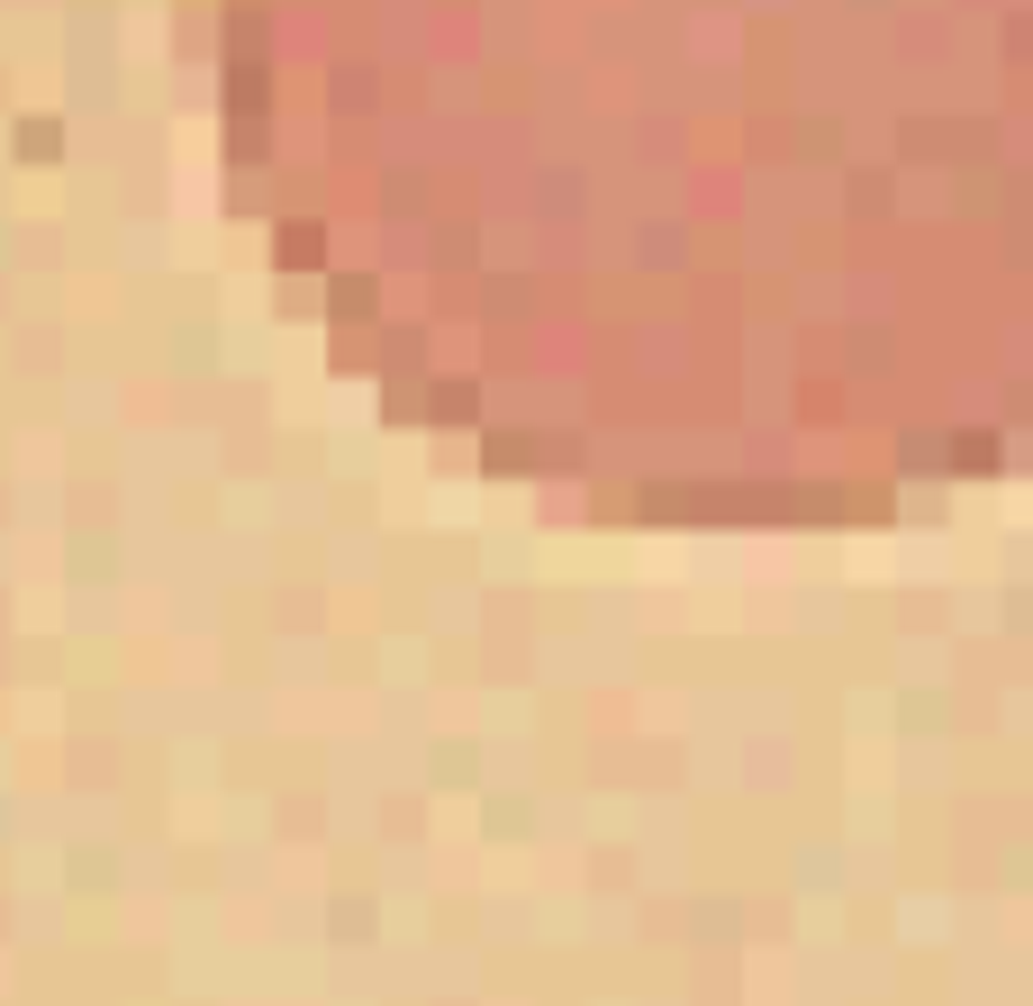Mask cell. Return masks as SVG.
Masks as SVG:
<instances>
[{
	"label": "cell",
	"mask_w": 1033,
	"mask_h": 1006,
	"mask_svg": "<svg viewBox=\"0 0 1033 1006\" xmlns=\"http://www.w3.org/2000/svg\"><path fill=\"white\" fill-rule=\"evenodd\" d=\"M943 462H961V472H997V445L988 436H961V445H943Z\"/></svg>",
	"instance_id": "cell-1"
},
{
	"label": "cell",
	"mask_w": 1033,
	"mask_h": 1006,
	"mask_svg": "<svg viewBox=\"0 0 1033 1006\" xmlns=\"http://www.w3.org/2000/svg\"><path fill=\"white\" fill-rule=\"evenodd\" d=\"M517 462H544V445H526V436H490V472H517Z\"/></svg>",
	"instance_id": "cell-2"
},
{
	"label": "cell",
	"mask_w": 1033,
	"mask_h": 1006,
	"mask_svg": "<svg viewBox=\"0 0 1033 1006\" xmlns=\"http://www.w3.org/2000/svg\"><path fill=\"white\" fill-rule=\"evenodd\" d=\"M318 245H327V236H318L309 218H300V227H282V263H318Z\"/></svg>",
	"instance_id": "cell-3"
},
{
	"label": "cell",
	"mask_w": 1033,
	"mask_h": 1006,
	"mask_svg": "<svg viewBox=\"0 0 1033 1006\" xmlns=\"http://www.w3.org/2000/svg\"><path fill=\"white\" fill-rule=\"evenodd\" d=\"M471 409H480V399H471L462 381H445V390H436V418H471Z\"/></svg>",
	"instance_id": "cell-4"
},
{
	"label": "cell",
	"mask_w": 1033,
	"mask_h": 1006,
	"mask_svg": "<svg viewBox=\"0 0 1033 1006\" xmlns=\"http://www.w3.org/2000/svg\"><path fill=\"white\" fill-rule=\"evenodd\" d=\"M943 462V436H907V472H934Z\"/></svg>",
	"instance_id": "cell-5"
}]
</instances>
